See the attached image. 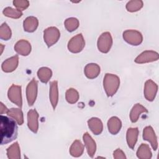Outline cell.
<instances>
[{
  "label": "cell",
  "instance_id": "7c38bea8",
  "mask_svg": "<svg viewBox=\"0 0 159 159\" xmlns=\"http://www.w3.org/2000/svg\"><path fill=\"white\" fill-rule=\"evenodd\" d=\"M39 114L35 109H30L27 113V125L34 133H37L39 129Z\"/></svg>",
  "mask_w": 159,
  "mask_h": 159
},
{
  "label": "cell",
  "instance_id": "8992f818",
  "mask_svg": "<svg viewBox=\"0 0 159 159\" xmlns=\"http://www.w3.org/2000/svg\"><path fill=\"white\" fill-rule=\"evenodd\" d=\"M85 41L82 34H78L72 37L68 43V50L74 53H79L84 48Z\"/></svg>",
  "mask_w": 159,
  "mask_h": 159
},
{
  "label": "cell",
  "instance_id": "d590c367",
  "mask_svg": "<svg viewBox=\"0 0 159 159\" xmlns=\"http://www.w3.org/2000/svg\"><path fill=\"white\" fill-rule=\"evenodd\" d=\"M1 54H2V51H3V47H4V46L2 45V44H1Z\"/></svg>",
  "mask_w": 159,
  "mask_h": 159
},
{
  "label": "cell",
  "instance_id": "9a60e30c",
  "mask_svg": "<svg viewBox=\"0 0 159 159\" xmlns=\"http://www.w3.org/2000/svg\"><path fill=\"white\" fill-rule=\"evenodd\" d=\"M83 139L85 147L86 148L88 155L90 157L93 158L96 150V144L95 141L88 132H86L84 134L83 136Z\"/></svg>",
  "mask_w": 159,
  "mask_h": 159
},
{
  "label": "cell",
  "instance_id": "5b68a950",
  "mask_svg": "<svg viewBox=\"0 0 159 159\" xmlns=\"http://www.w3.org/2000/svg\"><path fill=\"white\" fill-rule=\"evenodd\" d=\"M124 40L130 45L137 46L143 41L142 34L136 30H127L123 32Z\"/></svg>",
  "mask_w": 159,
  "mask_h": 159
},
{
  "label": "cell",
  "instance_id": "f546056e",
  "mask_svg": "<svg viewBox=\"0 0 159 159\" xmlns=\"http://www.w3.org/2000/svg\"><path fill=\"white\" fill-rule=\"evenodd\" d=\"M143 3L140 0H133L129 1L126 4V9L127 11L134 12L139 11L143 7Z\"/></svg>",
  "mask_w": 159,
  "mask_h": 159
},
{
  "label": "cell",
  "instance_id": "4dcf8cb0",
  "mask_svg": "<svg viewBox=\"0 0 159 159\" xmlns=\"http://www.w3.org/2000/svg\"><path fill=\"white\" fill-rule=\"evenodd\" d=\"M3 14L8 17H11L12 19H19L22 16V11L13 9L11 7H7L4 9L2 11Z\"/></svg>",
  "mask_w": 159,
  "mask_h": 159
},
{
  "label": "cell",
  "instance_id": "2e32d148",
  "mask_svg": "<svg viewBox=\"0 0 159 159\" xmlns=\"http://www.w3.org/2000/svg\"><path fill=\"white\" fill-rule=\"evenodd\" d=\"M49 98L52 107L55 110L58 102V89L57 81H53L50 83Z\"/></svg>",
  "mask_w": 159,
  "mask_h": 159
},
{
  "label": "cell",
  "instance_id": "44dd1931",
  "mask_svg": "<svg viewBox=\"0 0 159 159\" xmlns=\"http://www.w3.org/2000/svg\"><path fill=\"white\" fill-rule=\"evenodd\" d=\"M143 112L147 113V109L139 103L135 104L130 112V119L131 122L133 123L136 122L138 120L140 114Z\"/></svg>",
  "mask_w": 159,
  "mask_h": 159
},
{
  "label": "cell",
  "instance_id": "d4e9b609",
  "mask_svg": "<svg viewBox=\"0 0 159 159\" xmlns=\"http://www.w3.org/2000/svg\"><path fill=\"white\" fill-rule=\"evenodd\" d=\"M6 152L7 156L9 159H19L20 158V147L17 142L9 147Z\"/></svg>",
  "mask_w": 159,
  "mask_h": 159
},
{
  "label": "cell",
  "instance_id": "3957f363",
  "mask_svg": "<svg viewBox=\"0 0 159 159\" xmlns=\"http://www.w3.org/2000/svg\"><path fill=\"white\" fill-rule=\"evenodd\" d=\"M60 37L59 30L55 27H50L47 28L43 31L44 42L50 47L56 43Z\"/></svg>",
  "mask_w": 159,
  "mask_h": 159
},
{
  "label": "cell",
  "instance_id": "8fae6325",
  "mask_svg": "<svg viewBox=\"0 0 159 159\" xmlns=\"http://www.w3.org/2000/svg\"><path fill=\"white\" fill-rule=\"evenodd\" d=\"M143 139L145 140L148 141L152 148L156 150L158 148V142L157 137L155 135L153 129L151 126H147L143 129Z\"/></svg>",
  "mask_w": 159,
  "mask_h": 159
},
{
  "label": "cell",
  "instance_id": "603a6c76",
  "mask_svg": "<svg viewBox=\"0 0 159 159\" xmlns=\"http://www.w3.org/2000/svg\"><path fill=\"white\" fill-rule=\"evenodd\" d=\"M84 152V146L79 140H75L70 148V153L74 157H80Z\"/></svg>",
  "mask_w": 159,
  "mask_h": 159
},
{
  "label": "cell",
  "instance_id": "277c9868",
  "mask_svg": "<svg viewBox=\"0 0 159 159\" xmlns=\"http://www.w3.org/2000/svg\"><path fill=\"white\" fill-rule=\"evenodd\" d=\"M112 45V38L109 32H103L98 38L97 45L98 50L102 53H107Z\"/></svg>",
  "mask_w": 159,
  "mask_h": 159
},
{
  "label": "cell",
  "instance_id": "e575fe53",
  "mask_svg": "<svg viewBox=\"0 0 159 159\" xmlns=\"http://www.w3.org/2000/svg\"><path fill=\"white\" fill-rule=\"evenodd\" d=\"M0 104V114H2L4 113H7L9 109L4 105L2 102H1Z\"/></svg>",
  "mask_w": 159,
  "mask_h": 159
},
{
  "label": "cell",
  "instance_id": "ba28073f",
  "mask_svg": "<svg viewBox=\"0 0 159 159\" xmlns=\"http://www.w3.org/2000/svg\"><path fill=\"white\" fill-rule=\"evenodd\" d=\"M159 55L157 52L153 50H146L137 56L134 61L137 63L142 64L157 61Z\"/></svg>",
  "mask_w": 159,
  "mask_h": 159
},
{
  "label": "cell",
  "instance_id": "ac0fdd59",
  "mask_svg": "<svg viewBox=\"0 0 159 159\" xmlns=\"http://www.w3.org/2000/svg\"><path fill=\"white\" fill-rule=\"evenodd\" d=\"M100 71V66L96 63H89L84 68V75L89 79L96 78L99 75Z\"/></svg>",
  "mask_w": 159,
  "mask_h": 159
},
{
  "label": "cell",
  "instance_id": "4316f807",
  "mask_svg": "<svg viewBox=\"0 0 159 159\" xmlns=\"http://www.w3.org/2000/svg\"><path fill=\"white\" fill-rule=\"evenodd\" d=\"M52 76L51 69L47 67H42L37 71V76L39 80L43 83H47Z\"/></svg>",
  "mask_w": 159,
  "mask_h": 159
},
{
  "label": "cell",
  "instance_id": "d6986e66",
  "mask_svg": "<svg viewBox=\"0 0 159 159\" xmlns=\"http://www.w3.org/2000/svg\"><path fill=\"white\" fill-rule=\"evenodd\" d=\"M88 125L91 132L95 135H99L103 130V124L101 119L92 117L88 120Z\"/></svg>",
  "mask_w": 159,
  "mask_h": 159
},
{
  "label": "cell",
  "instance_id": "d6a6232c",
  "mask_svg": "<svg viewBox=\"0 0 159 159\" xmlns=\"http://www.w3.org/2000/svg\"><path fill=\"white\" fill-rule=\"evenodd\" d=\"M14 6L19 11L26 9L29 6V1L26 0H14L13 1Z\"/></svg>",
  "mask_w": 159,
  "mask_h": 159
},
{
  "label": "cell",
  "instance_id": "52a82bcc",
  "mask_svg": "<svg viewBox=\"0 0 159 159\" xmlns=\"http://www.w3.org/2000/svg\"><path fill=\"white\" fill-rule=\"evenodd\" d=\"M7 96L9 100L21 107L22 106V99L21 94V86L12 84L8 90Z\"/></svg>",
  "mask_w": 159,
  "mask_h": 159
},
{
  "label": "cell",
  "instance_id": "6da1fadb",
  "mask_svg": "<svg viewBox=\"0 0 159 159\" xmlns=\"http://www.w3.org/2000/svg\"><path fill=\"white\" fill-rule=\"evenodd\" d=\"M16 121L12 118L1 115L0 117L1 145L7 144L16 139L17 125Z\"/></svg>",
  "mask_w": 159,
  "mask_h": 159
},
{
  "label": "cell",
  "instance_id": "5bb4252c",
  "mask_svg": "<svg viewBox=\"0 0 159 159\" xmlns=\"http://www.w3.org/2000/svg\"><path fill=\"white\" fill-rule=\"evenodd\" d=\"M19 63L18 55L13 56L6 60L1 65V68L4 72L11 73L14 71L17 67Z\"/></svg>",
  "mask_w": 159,
  "mask_h": 159
},
{
  "label": "cell",
  "instance_id": "cb8c5ba5",
  "mask_svg": "<svg viewBox=\"0 0 159 159\" xmlns=\"http://www.w3.org/2000/svg\"><path fill=\"white\" fill-rule=\"evenodd\" d=\"M137 157L140 159H150L152 153L150 147L145 143H142L137 151Z\"/></svg>",
  "mask_w": 159,
  "mask_h": 159
},
{
  "label": "cell",
  "instance_id": "484cf974",
  "mask_svg": "<svg viewBox=\"0 0 159 159\" xmlns=\"http://www.w3.org/2000/svg\"><path fill=\"white\" fill-rule=\"evenodd\" d=\"M7 114L14 119L19 125H22L24 123L23 112L19 108H11L8 110Z\"/></svg>",
  "mask_w": 159,
  "mask_h": 159
},
{
  "label": "cell",
  "instance_id": "7a4b0ae2",
  "mask_svg": "<svg viewBox=\"0 0 159 159\" xmlns=\"http://www.w3.org/2000/svg\"><path fill=\"white\" fill-rule=\"evenodd\" d=\"M120 79L116 75L106 73L103 80V86L107 96H114L119 89Z\"/></svg>",
  "mask_w": 159,
  "mask_h": 159
},
{
  "label": "cell",
  "instance_id": "f1b7e54d",
  "mask_svg": "<svg viewBox=\"0 0 159 159\" xmlns=\"http://www.w3.org/2000/svg\"><path fill=\"white\" fill-rule=\"evenodd\" d=\"M79 20L75 17H70L65 20L64 25L68 32H73L79 27Z\"/></svg>",
  "mask_w": 159,
  "mask_h": 159
},
{
  "label": "cell",
  "instance_id": "83f0119b",
  "mask_svg": "<svg viewBox=\"0 0 159 159\" xmlns=\"http://www.w3.org/2000/svg\"><path fill=\"white\" fill-rule=\"evenodd\" d=\"M80 96L78 92L74 88L67 89L65 93V98L66 101L70 104H75L79 99Z\"/></svg>",
  "mask_w": 159,
  "mask_h": 159
},
{
  "label": "cell",
  "instance_id": "836d02e7",
  "mask_svg": "<svg viewBox=\"0 0 159 159\" xmlns=\"http://www.w3.org/2000/svg\"><path fill=\"white\" fill-rule=\"evenodd\" d=\"M113 157L115 159H125L126 157L124 152L120 148L116 149L113 153Z\"/></svg>",
  "mask_w": 159,
  "mask_h": 159
},
{
  "label": "cell",
  "instance_id": "7402d4cb",
  "mask_svg": "<svg viewBox=\"0 0 159 159\" xmlns=\"http://www.w3.org/2000/svg\"><path fill=\"white\" fill-rule=\"evenodd\" d=\"M39 25V20L37 17L34 16L27 17L23 22L24 29L27 32H34Z\"/></svg>",
  "mask_w": 159,
  "mask_h": 159
},
{
  "label": "cell",
  "instance_id": "30bf717a",
  "mask_svg": "<svg viewBox=\"0 0 159 159\" xmlns=\"http://www.w3.org/2000/svg\"><path fill=\"white\" fill-rule=\"evenodd\" d=\"M158 91L157 84L152 80H148L144 86V96L145 99L148 101H153L156 96Z\"/></svg>",
  "mask_w": 159,
  "mask_h": 159
},
{
  "label": "cell",
  "instance_id": "e0dca14e",
  "mask_svg": "<svg viewBox=\"0 0 159 159\" xmlns=\"http://www.w3.org/2000/svg\"><path fill=\"white\" fill-rule=\"evenodd\" d=\"M139 136V129L137 127H130L127 130L126 140L128 146L133 149L136 144Z\"/></svg>",
  "mask_w": 159,
  "mask_h": 159
},
{
  "label": "cell",
  "instance_id": "4fadbf2b",
  "mask_svg": "<svg viewBox=\"0 0 159 159\" xmlns=\"http://www.w3.org/2000/svg\"><path fill=\"white\" fill-rule=\"evenodd\" d=\"M31 45L26 40H20L14 45V50L19 55L27 56L31 52Z\"/></svg>",
  "mask_w": 159,
  "mask_h": 159
},
{
  "label": "cell",
  "instance_id": "1f68e13d",
  "mask_svg": "<svg viewBox=\"0 0 159 159\" xmlns=\"http://www.w3.org/2000/svg\"><path fill=\"white\" fill-rule=\"evenodd\" d=\"M12 32L8 25L4 22L0 27V38L4 40H8L11 38Z\"/></svg>",
  "mask_w": 159,
  "mask_h": 159
},
{
  "label": "cell",
  "instance_id": "ffe728a7",
  "mask_svg": "<svg viewBox=\"0 0 159 159\" xmlns=\"http://www.w3.org/2000/svg\"><path fill=\"white\" fill-rule=\"evenodd\" d=\"M122 127V122L119 118L116 116L111 117L107 121L109 132L112 135H116Z\"/></svg>",
  "mask_w": 159,
  "mask_h": 159
},
{
  "label": "cell",
  "instance_id": "9c48e42d",
  "mask_svg": "<svg viewBox=\"0 0 159 159\" xmlns=\"http://www.w3.org/2000/svg\"><path fill=\"white\" fill-rule=\"evenodd\" d=\"M38 83L37 81L33 79L27 84L26 88V97L29 106H32L37 98V96Z\"/></svg>",
  "mask_w": 159,
  "mask_h": 159
}]
</instances>
